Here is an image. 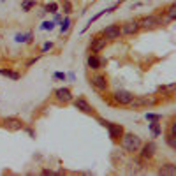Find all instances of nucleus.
Returning <instances> with one entry per match:
<instances>
[{
  "label": "nucleus",
  "mask_w": 176,
  "mask_h": 176,
  "mask_svg": "<svg viewBox=\"0 0 176 176\" xmlns=\"http://www.w3.org/2000/svg\"><path fill=\"white\" fill-rule=\"evenodd\" d=\"M114 101L118 104H122V106H129V102L134 99V95L129 92V90H118V92H114Z\"/></svg>",
  "instance_id": "39448f33"
},
{
  "label": "nucleus",
  "mask_w": 176,
  "mask_h": 176,
  "mask_svg": "<svg viewBox=\"0 0 176 176\" xmlns=\"http://www.w3.org/2000/svg\"><path fill=\"white\" fill-rule=\"evenodd\" d=\"M2 125L7 129V130H11V132H16V130H21L25 125H23V122H21L20 118H16V116H7V118H4V122H2Z\"/></svg>",
  "instance_id": "f03ea898"
},
{
  "label": "nucleus",
  "mask_w": 176,
  "mask_h": 176,
  "mask_svg": "<svg viewBox=\"0 0 176 176\" xmlns=\"http://www.w3.org/2000/svg\"><path fill=\"white\" fill-rule=\"evenodd\" d=\"M69 27H71V20H69V18H65V20L62 21V28H60V30L67 32V30H69Z\"/></svg>",
  "instance_id": "b1692460"
},
{
  "label": "nucleus",
  "mask_w": 176,
  "mask_h": 176,
  "mask_svg": "<svg viewBox=\"0 0 176 176\" xmlns=\"http://www.w3.org/2000/svg\"><path fill=\"white\" fill-rule=\"evenodd\" d=\"M53 48V42H44V46H42V51H48V50H51Z\"/></svg>",
  "instance_id": "bb28decb"
},
{
  "label": "nucleus",
  "mask_w": 176,
  "mask_h": 176,
  "mask_svg": "<svg viewBox=\"0 0 176 176\" xmlns=\"http://www.w3.org/2000/svg\"><path fill=\"white\" fill-rule=\"evenodd\" d=\"M74 107L79 109V111H83V113H86V114H93V107L86 102L85 99H78V101H74Z\"/></svg>",
  "instance_id": "9b49d317"
},
{
  "label": "nucleus",
  "mask_w": 176,
  "mask_h": 176,
  "mask_svg": "<svg viewBox=\"0 0 176 176\" xmlns=\"http://www.w3.org/2000/svg\"><path fill=\"white\" fill-rule=\"evenodd\" d=\"M169 134L176 136V122H173V123H171V129H169Z\"/></svg>",
  "instance_id": "cd10ccee"
},
{
  "label": "nucleus",
  "mask_w": 176,
  "mask_h": 176,
  "mask_svg": "<svg viewBox=\"0 0 176 176\" xmlns=\"http://www.w3.org/2000/svg\"><path fill=\"white\" fill-rule=\"evenodd\" d=\"M146 120H152V122H153V120H158V122H160V120H162V114L148 113V114H146Z\"/></svg>",
  "instance_id": "4be33fe9"
},
{
  "label": "nucleus",
  "mask_w": 176,
  "mask_h": 176,
  "mask_svg": "<svg viewBox=\"0 0 176 176\" xmlns=\"http://www.w3.org/2000/svg\"><path fill=\"white\" fill-rule=\"evenodd\" d=\"M0 74L2 76H7L11 79H20V74L16 72V71H11V69H0Z\"/></svg>",
  "instance_id": "dca6fc26"
},
{
  "label": "nucleus",
  "mask_w": 176,
  "mask_h": 176,
  "mask_svg": "<svg viewBox=\"0 0 176 176\" xmlns=\"http://www.w3.org/2000/svg\"><path fill=\"white\" fill-rule=\"evenodd\" d=\"M153 102H155L153 99H150V97H143V95H141V97H137V99H132L129 104H130L132 109H139V107H143V106H150V104H153Z\"/></svg>",
  "instance_id": "6e6552de"
},
{
  "label": "nucleus",
  "mask_w": 176,
  "mask_h": 176,
  "mask_svg": "<svg viewBox=\"0 0 176 176\" xmlns=\"http://www.w3.org/2000/svg\"><path fill=\"white\" fill-rule=\"evenodd\" d=\"M158 174H169V176H174L176 174V167L173 164H164V166L158 169Z\"/></svg>",
  "instance_id": "2eb2a0df"
},
{
  "label": "nucleus",
  "mask_w": 176,
  "mask_h": 176,
  "mask_svg": "<svg viewBox=\"0 0 176 176\" xmlns=\"http://www.w3.org/2000/svg\"><path fill=\"white\" fill-rule=\"evenodd\" d=\"M155 150H157L155 143H146V145L143 146V152H141V158H143V160L152 158V157L155 155Z\"/></svg>",
  "instance_id": "f8f14e48"
},
{
  "label": "nucleus",
  "mask_w": 176,
  "mask_h": 176,
  "mask_svg": "<svg viewBox=\"0 0 176 176\" xmlns=\"http://www.w3.org/2000/svg\"><path fill=\"white\" fill-rule=\"evenodd\" d=\"M55 97H56L58 102H63V104H67V102L72 101V93H71L69 88H56V90H55Z\"/></svg>",
  "instance_id": "0eeeda50"
},
{
  "label": "nucleus",
  "mask_w": 176,
  "mask_h": 176,
  "mask_svg": "<svg viewBox=\"0 0 176 176\" xmlns=\"http://www.w3.org/2000/svg\"><path fill=\"white\" fill-rule=\"evenodd\" d=\"M137 25H139V28H145V30H153L157 28L158 25H162L160 21L153 18V16H145V18H141V20L137 21Z\"/></svg>",
  "instance_id": "7ed1b4c3"
},
{
  "label": "nucleus",
  "mask_w": 176,
  "mask_h": 176,
  "mask_svg": "<svg viewBox=\"0 0 176 176\" xmlns=\"http://www.w3.org/2000/svg\"><path fill=\"white\" fill-rule=\"evenodd\" d=\"M18 42H27V34H16V37H14Z\"/></svg>",
  "instance_id": "a878e982"
},
{
  "label": "nucleus",
  "mask_w": 176,
  "mask_h": 176,
  "mask_svg": "<svg viewBox=\"0 0 176 176\" xmlns=\"http://www.w3.org/2000/svg\"><path fill=\"white\" fill-rule=\"evenodd\" d=\"M150 129H152V132H153V136H160V132H162V129H160V123H158V120H153V123H150Z\"/></svg>",
  "instance_id": "f3484780"
},
{
  "label": "nucleus",
  "mask_w": 176,
  "mask_h": 176,
  "mask_svg": "<svg viewBox=\"0 0 176 176\" xmlns=\"http://www.w3.org/2000/svg\"><path fill=\"white\" fill-rule=\"evenodd\" d=\"M122 35V28L120 25H109L107 28H104V39L106 41H114Z\"/></svg>",
  "instance_id": "423d86ee"
},
{
  "label": "nucleus",
  "mask_w": 176,
  "mask_h": 176,
  "mask_svg": "<svg viewBox=\"0 0 176 176\" xmlns=\"http://www.w3.org/2000/svg\"><path fill=\"white\" fill-rule=\"evenodd\" d=\"M122 146H123L125 152L136 153L141 148V137L132 134V132H123V136H122Z\"/></svg>",
  "instance_id": "f257e3e1"
},
{
  "label": "nucleus",
  "mask_w": 176,
  "mask_h": 176,
  "mask_svg": "<svg viewBox=\"0 0 176 176\" xmlns=\"http://www.w3.org/2000/svg\"><path fill=\"white\" fill-rule=\"evenodd\" d=\"M106 48V39L104 37H93L90 42V51L92 53H99Z\"/></svg>",
  "instance_id": "1a4fd4ad"
},
{
  "label": "nucleus",
  "mask_w": 176,
  "mask_h": 176,
  "mask_svg": "<svg viewBox=\"0 0 176 176\" xmlns=\"http://www.w3.org/2000/svg\"><path fill=\"white\" fill-rule=\"evenodd\" d=\"M0 125H2V120H0Z\"/></svg>",
  "instance_id": "c756f323"
},
{
  "label": "nucleus",
  "mask_w": 176,
  "mask_h": 176,
  "mask_svg": "<svg viewBox=\"0 0 176 176\" xmlns=\"http://www.w3.org/2000/svg\"><path fill=\"white\" fill-rule=\"evenodd\" d=\"M106 129L109 130V137H111L113 141H120V137L123 136V127L118 125V123H111V122H107Z\"/></svg>",
  "instance_id": "20e7f679"
},
{
  "label": "nucleus",
  "mask_w": 176,
  "mask_h": 176,
  "mask_svg": "<svg viewBox=\"0 0 176 176\" xmlns=\"http://www.w3.org/2000/svg\"><path fill=\"white\" fill-rule=\"evenodd\" d=\"M46 11H48V12H56V11H58V4H55V2H53V4H48V5H46Z\"/></svg>",
  "instance_id": "5701e85b"
},
{
  "label": "nucleus",
  "mask_w": 176,
  "mask_h": 176,
  "mask_svg": "<svg viewBox=\"0 0 176 176\" xmlns=\"http://www.w3.org/2000/svg\"><path fill=\"white\" fill-rule=\"evenodd\" d=\"M62 7H63V12H72V5H71V2L69 0H63V4H62Z\"/></svg>",
  "instance_id": "412c9836"
},
{
  "label": "nucleus",
  "mask_w": 176,
  "mask_h": 176,
  "mask_svg": "<svg viewBox=\"0 0 176 176\" xmlns=\"http://www.w3.org/2000/svg\"><path fill=\"white\" fill-rule=\"evenodd\" d=\"M53 27H55L53 21H44V23H42V28H44V30H53Z\"/></svg>",
  "instance_id": "393cba45"
},
{
  "label": "nucleus",
  "mask_w": 176,
  "mask_h": 176,
  "mask_svg": "<svg viewBox=\"0 0 176 176\" xmlns=\"http://www.w3.org/2000/svg\"><path fill=\"white\" fill-rule=\"evenodd\" d=\"M169 12H167V16H169V20H174L176 18V4H171V5H169Z\"/></svg>",
  "instance_id": "aec40b11"
},
{
  "label": "nucleus",
  "mask_w": 176,
  "mask_h": 176,
  "mask_svg": "<svg viewBox=\"0 0 176 176\" xmlns=\"http://www.w3.org/2000/svg\"><path fill=\"white\" fill-rule=\"evenodd\" d=\"M174 137H176V136L169 134V132L166 134V141H167V145L171 146V148H176V139H174Z\"/></svg>",
  "instance_id": "6ab92c4d"
},
{
  "label": "nucleus",
  "mask_w": 176,
  "mask_h": 176,
  "mask_svg": "<svg viewBox=\"0 0 176 176\" xmlns=\"http://www.w3.org/2000/svg\"><path fill=\"white\" fill-rule=\"evenodd\" d=\"M90 83H92L95 88H99V90H106V88H107V79H106L104 74H97V76H93L92 79H90Z\"/></svg>",
  "instance_id": "9d476101"
},
{
  "label": "nucleus",
  "mask_w": 176,
  "mask_h": 176,
  "mask_svg": "<svg viewBox=\"0 0 176 176\" xmlns=\"http://www.w3.org/2000/svg\"><path fill=\"white\" fill-rule=\"evenodd\" d=\"M101 65H102V60H101L99 56H95V55H90V56H88V67H90V69L97 71V69H101Z\"/></svg>",
  "instance_id": "4468645a"
},
{
  "label": "nucleus",
  "mask_w": 176,
  "mask_h": 176,
  "mask_svg": "<svg viewBox=\"0 0 176 176\" xmlns=\"http://www.w3.org/2000/svg\"><path fill=\"white\" fill-rule=\"evenodd\" d=\"M55 78H56V79H65V74L63 72H55Z\"/></svg>",
  "instance_id": "c85d7f7f"
},
{
  "label": "nucleus",
  "mask_w": 176,
  "mask_h": 176,
  "mask_svg": "<svg viewBox=\"0 0 176 176\" xmlns=\"http://www.w3.org/2000/svg\"><path fill=\"white\" fill-rule=\"evenodd\" d=\"M35 5H37V2H35V0H25V2L21 4L23 11H30V9H34Z\"/></svg>",
  "instance_id": "a211bd4d"
},
{
  "label": "nucleus",
  "mask_w": 176,
  "mask_h": 176,
  "mask_svg": "<svg viewBox=\"0 0 176 176\" xmlns=\"http://www.w3.org/2000/svg\"><path fill=\"white\" fill-rule=\"evenodd\" d=\"M137 30H139L137 21H127V23H123V27H122V34H127V35L137 34Z\"/></svg>",
  "instance_id": "ddd939ff"
}]
</instances>
